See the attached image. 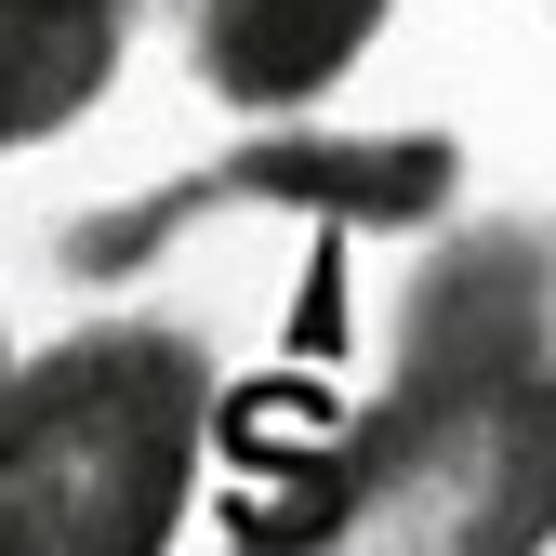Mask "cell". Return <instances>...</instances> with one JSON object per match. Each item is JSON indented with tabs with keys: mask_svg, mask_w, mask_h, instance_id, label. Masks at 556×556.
I'll use <instances>...</instances> for the list:
<instances>
[{
	"mask_svg": "<svg viewBox=\"0 0 556 556\" xmlns=\"http://www.w3.org/2000/svg\"><path fill=\"white\" fill-rule=\"evenodd\" d=\"M226 556H556V239L451 226L397 292L384 384Z\"/></svg>",
	"mask_w": 556,
	"mask_h": 556,
	"instance_id": "1",
	"label": "cell"
},
{
	"mask_svg": "<svg viewBox=\"0 0 556 556\" xmlns=\"http://www.w3.org/2000/svg\"><path fill=\"white\" fill-rule=\"evenodd\" d=\"M132 27L147 0H0V160L93 119L132 66Z\"/></svg>",
	"mask_w": 556,
	"mask_h": 556,
	"instance_id": "5",
	"label": "cell"
},
{
	"mask_svg": "<svg viewBox=\"0 0 556 556\" xmlns=\"http://www.w3.org/2000/svg\"><path fill=\"white\" fill-rule=\"evenodd\" d=\"M226 371L186 318H80L0 371V556H173Z\"/></svg>",
	"mask_w": 556,
	"mask_h": 556,
	"instance_id": "2",
	"label": "cell"
},
{
	"mask_svg": "<svg viewBox=\"0 0 556 556\" xmlns=\"http://www.w3.org/2000/svg\"><path fill=\"white\" fill-rule=\"evenodd\" d=\"M464 173L438 132H410V147H318V132H278V147H226L213 173H186V186H147V199H106V213H80L53 239L66 278H132L147 252H173L199 213H239V199H318V213H371V226H410V213H438Z\"/></svg>",
	"mask_w": 556,
	"mask_h": 556,
	"instance_id": "3",
	"label": "cell"
},
{
	"mask_svg": "<svg viewBox=\"0 0 556 556\" xmlns=\"http://www.w3.org/2000/svg\"><path fill=\"white\" fill-rule=\"evenodd\" d=\"M397 0H186V66L226 119H305L358 80Z\"/></svg>",
	"mask_w": 556,
	"mask_h": 556,
	"instance_id": "4",
	"label": "cell"
},
{
	"mask_svg": "<svg viewBox=\"0 0 556 556\" xmlns=\"http://www.w3.org/2000/svg\"><path fill=\"white\" fill-rule=\"evenodd\" d=\"M0 371H14V331H0Z\"/></svg>",
	"mask_w": 556,
	"mask_h": 556,
	"instance_id": "6",
	"label": "cell"
}]
</instances>
